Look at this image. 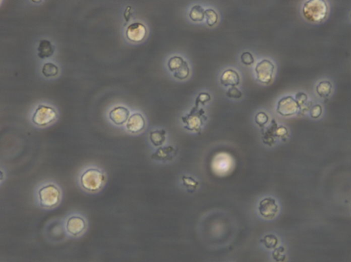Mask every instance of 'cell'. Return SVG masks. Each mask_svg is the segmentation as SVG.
Wrapping results in <instances>:
<instances>
[{"label": "cell", "instance_id": "obj_1", "mask_svg": "<svg viewBox=\"0 0 351 262\" xmlns=\"http://www.w3.org/2000/svg\"><path fill=\"white\" fill-rule=\"evenodd\" d=\"M64 197L63 187L53 179L39 182L33 190V201L36 207L43 211H52L61 206Z\"/></svg>", "mask_w": 351, "mask_h": 262}, {"label": "cell", "instance_id": "obj_2", "mask_svg": "<svg viewBox=\"0 0 351 262\" xmlns=\"http://www.w3.org/2000/svg\"><path fill=\"white\" fill-rule=\"evenodd\" d=\"M108 182L106 170L100 165L89 164L82 167L76 176V183L81 192L96 195L105 190Z\"/></svg>", "mask_w": 351, "mask_h": 262}, {"label": "cell", "instance_id": "obj_3", "mask_svg": "<svg viewBox=\"0 0 351 262\" xmlns=\"http://www.w3.org/2000/svg\"><path fill=\"white\" fill-rule=\"evenodd\" d=\"M65 231L69 240L83 238L90 229V221L85 213L71 211L63 217Z\"/></svg>", "mask_w": 351, "mask_h": 262}, {"label": "cell", "instance_id": "obj_4", "mask_svg": "<svg viewBox=\"0 0 351 262\" xmlns=\"http://www.w3.org/2000/svg\"><path fill=\"white\" fill-rule=\"evenodd\" d=\"M328 5L323 0L305 1L303 7L304 17L313 23H320L326 19L329 11Z\"/></svg>", "mask_w": 351, "mask_h": 262}, {"label": "cell", "instance_id": "obj_5", "mask_svg": "<svg viewBox=\"0 0 351 262\" xmlns=\"http://www.w3.org/2000/svg\"><path fill=\"white\" fill-rule=\"evenodd\" d=\"M43 235L50 243H59L69 240L65 233L63 218L49 220L43 227Z\"/></svg>", "mask_w": 351, "mask_h": 262}, {"label": "cell", "instance_id": "obj_6", "mask_svg": "<svg viewBox=\"0 0 351 262\" xmlns=\"http://www.w3.org/2000/svg\"><path fill=\"white\" fill-rule=\"evenodd\" d=\"M198 105H196L190 114L182 117V121L184 124L185 129L193 132H200L203 127L204 121L207 120L203 109L198 110Z\"/></svg>", "mask_w": 351, "mask_h": 262}, {"label": "cell", "instance_id": "obj_7", "mask_svg": "<svg viewBox=\"0 0 351 262\" xmlns=\"http://www.w3.org/2000/svg\"><path fill=\"white\" fill-rule=\"evenodd\" d=\"M56 118L55 110L52 107L40 105L33 115L32 123L38 127H46L53 123Z\"/></svg>", "mask_w": 351, "mask_h": 262}, {"label": "cell", "instance_id": "obj_8", "mask_svg": "<svg viewBox=\"0 0 351 262\" xmlns=\"http://www.w3.org/2000/svg\"><path fill=\"white\" fill-rule=\"evenodd\" d=\"M279 211V204L275 198L271 196L262 198L258 205V212L263 219H274L277 216Z\"/></svg>", "mask_w": 351, "mask_h": 262}, {"label": "cell", "instance_id": "obj_9", "mask_svg": "<svg viewBox=\"0 0 351 262\" xmlns=\"http://www.w3.org/2000/svg\"><path fill=\"white\" fill-rule=\"evenodd\" d=\"M167 65L173 75L178 79L185 80L190 75V67L181 56H173L169 60Z\"/></svg>", "mask_w": 351, "mask_h": 262}, {"label": "cell", "instance_id": "obj_10", "mask_svg": "<svg viewBox=\"0 0 351 262\" xmlns=\"http://www.w3.org/2000/svg\"><path fill=\"white\" fill-rule=\"evenodd\" d=\"M274 71V65L272 62L267 59L262 60L255 67L256 78L260 83L269 84L273 78Z\"/></svg>", "mask_w": 351, "mask_h": 262}, {"label": "cell", "instance_id": "obj_11", "mask_svg": "<svg viewBox=\"0 0 351 262\" xmlns=\"http://www.w3.org/2000/svg\"><path fill=\"white\" fill-rule=\"evenodd\" d=\"M299 110V105L292 96H285L278 102L276 112L282 116L288 117L294 116L297 114Z\"/></svg>", "mask_w": 351, "mask_h": 262}, {"label": "cell", "instance_id": "obj_12", "mask_svg": "<svg viewBox=\"0 0 351 262\" xmlns=\"http://www.w3.org/2000/svg\"><path fill=\"white\" fill-rule=\"evenodd\" d=\"M146 34L147 30L145 25L139 22L132 23L126 30L127 38L131 41H142Z\"/></svg>", "mask_w": 351, "mask_h": 262}, {"label": "cell", "instance_id": "obj_13", "mask_svg": "<svg viewBox=\"0 0 351 262\" xmlns=\"http://www.w3.org/2000/svg\"><path fill=\"white\" fill-rule=\"evenodd\" d=\"M177 154V150L174 147L168 145V146H161L156 149L155 151L151 154V159L156 161H172Z\"/></svg>", "mask_w": 351, "mask_h": 262}, {"label": "cell", "instance_id": "obj_14", "mask_svg": "<svg viewBox=\"0 0 351 262\" xmlns=\"http://www.w3.org/2000/svg\"><path fill=\"white\" fill-rule=\"evenodd\" d=\"M145 127V121L142 115L134 114L132 115L127 121L125 129L128 132L136 134L142 132Z\"/></svg>", "mask_w": 351, "mask_h": 262}, {"label": "cell", "instance_id": "obj_15", "mask_svg": "<svg viewBox=\"0 0 351 262\" xmlns=\"http://www.w3.org/2000/svg\"><path fill=\"white\" fill-rule=\"evenodd\" d=\"M130 112L126 108L123 107H116L109 113L111 120L117 126H121L127 123L129 119Z\"/></svg>", "mask_w": 351, "mask_h": 262}, {"label": "cell", "instance_id": "obj_16", "mask_svg": "<svg viewBox=\"0 0 351 262\" xmlns=\"http://www.w3.org/2000/svg\"><path fill=\"white\" fill-rule=\"evenodd\" d=\"M221 82L225 87L237 86L240 82L239 74L234 70H227L222 74Z\"/></svg>", "mask_w": 351, "mask_h": 262}, {"label": "cell", "instance_id": "obj_17", "mask_svg": "<svg viewBox=\"0 0 351 262\" xmlns=\"http://www.w3.org/2000/svg\"><path fill=\"white\" fill-rule=\"evenodd\" d=\"M55 48L50 41L48 40H41L38 47V56L40 59H43L50 57L53 55Z\"/></svg>", "mask_w": 351, "mask_h": 262}, {"label": "cell", "instance_id": "obj_18", "mask_svg": "<svg viewBox=\"0 0 351 262\" xmlns=\"http://www.w3.org/2000/svg\"><path fill=\"white\" fill-rule=\"evenodd\" d=\"M150 142L155 147H161L166 141V131L163 129L151 131L149 134Z\"/></svg>", "mask_w": 351, "mask_h": 262}, {"label": "cell", "instance_id": "obj_19", "mask_svg": "<svg viewBox=\"0 0 351 262\" xmlns=\"http://www.w3.org/2000/svg\"><path fill=\"white\" fill-rule=\"evenodd\" d=\"M332 84L330 81H323L320 82L316 87V92L320 97L327 98L332 92Z\"/></svg>", "mask_w": 351, "mask_h": 262}, {"label": "cell", "instance_id": "obj_20", "mask_svg": "<svg viewBox=\"0 0 351 262\" xmlns=\"http://www.w3.org/2000/svg\"><path fill=\"white\" fill-rule=\"evenodd\" d=\"M181 181L182 184L189 192H195L200 186L199 181L190 175H183Z\"/></svg>", "mask_w": 351, "mask_h": 262}, {"label": "cell", "instance_id": "obj_21", "mask_svg": "<svg viewBox=\"0 0 351 262\" xmlns=\"http://www.w3.org/2000/svg\"><path fill=\"white\" fill-rule=\"evenodd\" d=\"M261 243L263 244L267 249L274 250V249L277 247L278 244H279V240L274 235L268 234L262 238Z\"/></svg>", "mask_w": 351, "mask_h": 262}, {"label": "cell", "instance_id": "obj_22", "mask_svg": "<svg viewBox=\"0 0 351 262\" xmlns=\"http://www.w3.org/2000/svg\"><path fill=\"white\" fill-rule=\"evenodd\" d=\"M205 12L203 7L196 5L191 9L190 18L193 21H202L205 19Z\"/></svg>", "mask_w": 351, "mask_h": 262}, {"label": "cell", "instance_id": "obj_23", "mask_svg": "<svg viewBox=\"0 0 351 262\" xmlns=\"http://www.w3.org/2000/svg\"><path fill=\"white\" fill-rule=\"evenodd\" d=\"M271 256L275 262H285L287 259L286 250L284 247L280 246L272 251Z\"/></svg>", "mask_w": 351, "mask_h": 262}, {"label": "cell", "instance_id": "obj_24", "mask_svg": "<svg viewBox=\"0 0 351 262\" xmlns=\"http://www.w3.org/2000/svg\"><path fill=\"white\" fill-rule=\"evenodd\" d=\"M42 73L46 78L53 77L59 74V68L54 63H47L43 65Z\"/></svg>", "mask_w": 351, "mask_h": 262}, {"label": "cell", "instance_id": "obj_25", "mask_svg": "<svg viewBox=\"0 0 351 262\" xmlns=\"http://www.w3.org/2000/svg\"><path fill=\"white\" fill-rule=\"evenodd\" d=\"M205 18L209 26H214L218 22V16L217 12L213 10V9H207L205 10Z\"/></svg>", "mask_w": 351, "mask_h": 262}, {"label": "cell", "instance_id": "obj_26", "mask_svg": "<svg viewBox=\"0 0 351 262\" xmlns=\"http://www.w3.org/2000/svg\"><path fill=\"white\" fill-rule=\"evenodd\" d=\"M255 123L259 127H263L269 121L268 115L264 112H259L256 115Z\"/></svg>", "mask_w": 351, "mask_h": 262}, {"label": "cell", "instance_id": "obj_27", "mask_svg": "<svg viewBox=\"0 0 351 262\" xmlns=\"http://www.w3.org/2000/svg\"><path fill=\"white\" fill-rule=\"evenodd\" d=\"M241 61L245 65H251L253 64L254 59L252 54L248 52H243L241 55Z\"/></svg>", "mask_w": 351, "mask_h": 262}, {"label": "cell", "instance_id": "obj_28", "mask_svg": "<svg viewBox=\"0 0 351 262\" xmlns=\"http://www.w3.org/2000/svg\"><path fill=\"white\" fill-rule=\"evenodd\" d=\"M227 96H228L229 98L239 99V98H241V96H242V94H241V91L238 90L237 87H232L227 91Z\"/></svg>", "mask_w": 351, "mask_h": 262}, {"label": "cell", "instance_id": "obj_29", "mask_svg": "<svg viewBox=\"0 0 351 262\" xmlns=\"http://www.w3.org/2000/svg\"><path fill=\"white\" fill-rule=\"evenodd\" d=\"M322 113H323V109H322L321 105H314L310 112L311 117L314 118V119H317L321 116Z\"/></svg>", "mask_w": 351, "mask_h": 262}, {"label": "cell", "instance_id": "obj_30", "mask_svg": "<svg viewBox=\"0 0 351 262\" xmlns=\"http://www.w3.org/2000/svg\"><path fill=\"white\" fill-rule=\"evenodd\" d=\"M210 100L211 97L210 96H209V94H207V93H202V94L198 96L197 99L196 100L195 103L196 105H199L200 104L205 105V103H206L207 102L210 101Z\"/></svg>", "mask_w": 351, "mask_h": 262}, {"label": "cell", "instance_id": "obj_31", "mask_svg": "<svg viewBox=\"0 0 351 262\" xmlns=\"http://www.w3.org/2000/svg\"><path fill=\"white\" fill-rule=\"evenodd\" d=\"M287 134V131L284 127H277L276 129L275 136L278 137H284Z\"/></svg>", "mask_w": 351, "mask_h": 262}, {"label": "cell", "instance_id": "obj_32", "mask_svg": "<svg viewBox=\"0 0 351 262\" xmlns=\"http://www.w3.org/2000/svg\"><path fill=\"white\" fill-rule=\"evenodd\" d=\"M0 185L2 187L3 183L6 181L7 178H8V172L7 170L3 169L2 167H1V170H0Z\"/></svg>", "mask_w": 351, "mask_h": 262}, {"label": "cell", "instance_id": "obj_33", "mask_svg": "<svg viewBox=\"0 0 351 262\" xmlns=\"http://www.w3.org/2000/svg\"><path fill=\"white\" fill-rule=\"evenodd\" d=\"M131 16V7L128 6V8L125 9V11L124 12V18L126 22H128L129 19H130Z\"/></svg>", "mask_w": 351, "mask_h": 262}, {"label": "cell", "instance_id": "obj_34", "mask_svg": "<svg viewBox=\"0 0 351 262\" xmlns=\"http://www.w3.org/2000/svg\"></svg>", "mask_w": 351, "mask_h": 262}]
</instances>
